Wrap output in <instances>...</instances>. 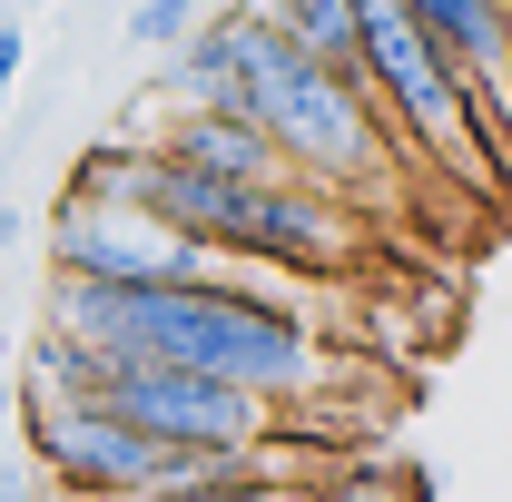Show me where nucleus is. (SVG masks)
<instances>
[{"mask_svg": "<svg viewBox=\"0 0 512 502\" xmlns=\"http://www.w3.org/2000/svg\"><path fill=\"white\" fill-rule=\"evenodd\" d=\"M188 20H197V0H128V40H138L148 60H158V50H168Z\"/></svg>", "mask_w": 512, "mask_h": 502, "instance_id": "nucleus-9", "label": "nucleus"}, {"mask_svg": "<svg viewBox=\"0 0 512 502\" xmlns=\"http://www.w3.org/2000/svg\"><path fill=\"white\" fill-rule=\"evenodd\" d=\"M99 404L128 414L138 434L178 443V453H247V443L276 434V404L266 394H247L227 375H188V365H109Z\"/></svg>", "mask_w": 512, "mask_h": 502, "instance_id": "nucleus-5", "label": "nucleus"}, {"mask_svg": "<svg viewBox=\"0 0 512 502\" xmlns=\"http://www.w3.org/2000/svg\"><path fill=\"white\" fill-rule=\"evenodd\" d=\"M355 256H365V207L355 197L316 188V178H266V188H247L237 266H266V276H345Z\"/></svg>", "mask_w": 512, "mask_h": 502, "instance_id": "nucleus-6", "label": "nucleus"}, {"mask_svg": "<svg viewBox=\"0 0 512 502\" xmlns=\"http://www.w3.org/2000/svg\"><path fill=\"white\" fill-rule=\"evenodd\" d=\"M345 69H355V89L375 99L384 138L434 178H463L473 197L503 188V128L483 119V99H473V79L404 20V0H355V50H345Z\"/></svg>", "mask_w": 512, "mask_h": 502, "instance_id": "nucleus-3", "label": "nucleus"}, {"mask_svg": "<svg viewBox=\"0 0 512 502\" xmlns=\"http://www.w3.org/2000/svg\"><path fill=\"white\" fill-rule=\"evenodd\" d=\"M256 20H276L296 50H316V60H335V69L355 50V0H256Z\"/></svg>", "mask_w": 512, "mask_h": 502, "instance_id": "nucleus-8", "label": "nucleus"}, {"mask_svg": "<svg viewBox=\"0 0 512 502\" xmlns=\"http://www.w3.org/2000/svg\"><path fill=\"white\" fill-rule=\"evenodd\" d=\"M0 404H10V355H0Z\"/></svg>", "mask_w": 512, "mask_h": 502, "instance_id": "nucleus-12", "label": "nucleus"}, {"mask_svg": "<svg viewBox=\"0 0 512 502\" xmlns=\"http://www.w3.org/2000/svg\"><path fill=\"white\" fill-rule=\"evenodd\" d=\"M40 325L79 335L89 355L109 365H188V375H227L266 394V404H296L325 384V345L316 325L266 296L256 276L217 266L197 286H99V276H50Z\"/></svg>", "mask_w": 512, "mask_h": 502, "instance_id": "nucleus-1", "label": "nucleus"}, {"mask_svg": "<svg viewBox=\"0 0 512 502\" xmlns=\"http://www.w3.org/2000/svg\"><path fill=\"white\" fill-rule=\"evenodd\" d=\"M40 256H50V276H99V286H197V276L227 266L217 247H197V237L138 217V207L79 197V188H60V207L40 217Z\"/></svg>", "mask_w": 512, "mask_h": 502, "instance_id": "nucleus-4", "label": "nucleus"}, {"mask_svg": "<svg viewBox=\"0 0 512 502\" xmlns=\"http://www.w3.org/2000/svg\"><path fill=\"white\" fill-rule=\"evenodd\" d=\"M404 20L473 79L483 119L503 128V60H512V10H503V0H404Z\"/></svg>", "mask_w": 512, "mask_h": 502, "instance_id": "nucleus-7", "label": "nucleus"}, {"mask_svg": "<svg viewBox=\"0 0 512 502\" xmlns=\"http://www.w3.org/2000/svg\"><path fill=\"white\" fill-rule=\"evenodd\" d=\"M20 69H30V40H20V10H10V20H0V99L20 89Z\"/></svg>", "mask_w": 512, "mask_h": 502, "instance_id": "nucleus-10", "label": "nucleus"}, {"mask_svg": "<svg viewBox=\"0 0 512 502\" xmlns=\"http://www.w3.org/2000/svg\"><path fill=\"white\" fill-rule=\"evenodd\" d=\"M0 502H40V473H30V453H20V443L0 453Z\"/></svg>", "mask_w": 512, "mask_h": 502, "instance_id": "nucleus-11", "label": "nucleus"}, {"mask_svg": "<svg viewBox=\"0 0 512 502\" xmlns=\"http://www.w3.org/2000/svg\"><path fill=\"white\" fill-rule=\"evenodd\" d=\"M227 109H237V119L276 148V168H286V178H316V188L355 197L365 217H375V207H394V197L424 178V168L384 138L375 99L355 89V69H335V60H316V50H296L276 20H256V0H247V40H237Z\"/></svg>", "mask_w": 512, "mask_h": 502, "instance_id": "nucleus-2", "label": "nucleus"}, {"mask_svg": "<svg viewBox=\"0 0 512 502\" xmlns=\"http://www.w3.org/2000/svg\"><path fill=\"white\" fill-rule=\"evenodd\" d=\"M138 502H168V493H138Z\"/></svg>", "mask_w": 512, "mask_h": 502, "instance_id": "nucleus-13", "label": "nucleus"}]
</instances>
